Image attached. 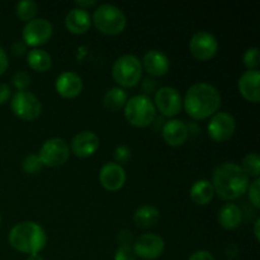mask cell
Here are the masks:
<instances>
[{
    "label": "cell",
    "mask_w": 260,
    "mask_h": 260,
    "mask_svg": "<svg viewBox=\"0 0 260 260\" xmlns=\"http://www.w3.org/2000/svg\"><path fill=\"white\" fill-rule=\"evenodd\" d=\"M215 194L225 201H234L248 190L250 179L236 162L226 161L218 165L212 175Z\"/></svg>",
    "instance_id": "6da1fadb"
},
{
    "label": "cell",
    "mask_w": 260,
    "mask_h": 260,
    "mask_svg": "<svg viewBox=\"0 0 260 260\" xmlns=\"http://www.w3.org/2000/svg\"><path fill=\"white\" fill-rule=\"evenodd\" d=\"M184 109L193 119H206L213 116L221 106V94L216 86L208 83H196L187 90Z\"/></svg>",
    "instance_id": "7a4b0ae2"
},
{
    "label": "cell",
    "mask_w": 260,
    "mask_h": 260,
    "mask_svg": "<svg viewBox=\"0 0 260 260\" xmlns=\"http://www.w3.org/2000/svg\"><path fill=\"white\" fill-rule=\"evenodd\" d=\"M8 239L13 249L28 255L40 254L47 244L46 231L40 223L33 221H24L13 226Z\"/></svg>",
    "instance_id": "3957f363"
},
{
    "label": "cell",
    "mask_w": 260,
    "mask_h": 260,
    "mask_svg": "<svg viewBox=\"0 0 260 260\" xmlns=\"http://www.w3.org/2000/svg\"><path fill=\"white\" fill-rule=\"evenodd\" d=\"M123 108L124 117L132 126L147 127L156 117L154 102L145 94H139L127 99Z\"/></svg>",
    "instance_id": "277c9868"
},
{
    "label": "cell",
    "mask_w": 260,
    "mask_h": 260,
    "mask_svg": "<svg viewBox=\"0 0 260 260\" xmlns=\"http://www.w3.org/2000/svg\"><path fill=\"white\" fill-rule=\"evenodd\" d=\"M99 32L104 35L114 36L121 33L126 28L127 18L126 14L113 4L98 5L93 14V20Z\"/></svg>",
    "instance_id": "5b68a950"
},
{
    "label": "cell",
    "mask_w": 260,
    "mask_h": 260,
    "mask_svg": "<svg viewBox=\"0 0 260 260\" xmlns=\"http://www.w3.org/2000/svg\"><path fill=\"white\" fill-rule=\"evenodd\" d=\"M113 79L124 88L137 85L142 76V63L135 55H123L117 58L112 68Z\"/></svg>",
    "instance_id": "8992f818"
},
{
    "label": "cell",
    "mask_w": 260,
    "mask_h": 260,
    "mask_svg": "<svg viewBox=\"0 0 260 260\" xmlns=\"http://www.w3.org/2000/svg\"><path fill=\"white\" fill-rule=\"evenodd\" d=\"M70 156V146L68 142L60 137H52L43 142L41 146L38 157L42 161L43 167H60L68 161Z\"/></svg>",
    "instance_id": "52a82bcc"
},
{
    "label": "cell",
    "mask_w": 260,
    "mask_h": 260,
    "mask_svg": "<svg viewBox=\"0 0 260 260\" xmlns=\"http://www.w3.org/2000/svg\"><path fill=\"white\" fill-rule=\"evenodd\" d=\"M10 108L15 116L24 121H35L42 113V104L40 99L27 90L17 91L12 96Z\"/></svg>",
    "instance_id": "ba28073f"
},
{
    "label": "cell",
    "mask_w": 260,
    "mask_h": 260,
    "mask_svg": "<svg viewBox=\"0 0 260 260\" xmlns=\"http://www.w3.org/2000/svg\"><path fill=\"white\" fill-rule=\"evenodd\" d=\"M52 24L45 18H35L25 23L23 28V42L27 46L37 48L38 46L45 45L52 36Z\"/></svg>",
    "instance_id": "9c48e42d"
},
{
    "label": "cell",
    "mask_w": 260,
    "mask_h": 260,
    "mask_svg": "<svg viewBox=\"0 0 260 260\" xmlns=\"http://www.w3.org/2000/svg\"><path fill=\"white\" fill-rule=\"evenodd\" d=\"M236 128V122L233 114L228 112H216L208 122V136L217 142H223L230 139Z\"/></svg>",
    "instance_id": "30bf717a"
},
{
    "label": "cell",
    "mask_w": 260,
    "mask_h": 260,
    "mask_svg": "<svg viewBox=\"0 0 260 260\" xmlns=\"http://www.w3.org/2000/svg\"><path fill=\"white\" fill-rule=\"evenodd\" d=\"M155 108L165 117H174L182 109L183 101L180 93L173 86H161L155 93Z\"/></svg>",
    "instance_id": "8fae6325"
},
{
    "label": "cell",
    "mask_w": 260,
    "mask_h": 260,
    "mask_svg": "<svg viewBox=\"0 0 260 260\" xmlns=\"http://www.w3.org/2000/svg\"><path fill=\"white\" fill-rule=\"evenodd\" d=\"M135 254L139 258L145 260H154L159 258L165 249V243L162 238L157 234L149 233L142 234L136 241H134Z\"/></svg>",
    "instance_id": "7c38bea8"
},
{
    "label": "cell",
    "mask_w": 260,
    "mask_h": 260,
    "mask_svg": "<svg viewBox=\"0 0 260 260\" xmlns=\"http://www.w3.org/2000/svg\"><path fill=\"white\" fill-rule=\"evenodd\" d=\"M192 55L200 61H207L217 53L218 42L212 33L207 30H200L194 33L189 42Z\"/></svg>",
    "instance_id": "4fadbf2b"
},
{
    "label": "cell",
    "mask_w": 260,
    "mask_h": 260,
    "mask_svg": "<svg viewBox=\"0 0 260 260\" xmlns=\"http://www.w3.org/2000/svg\"><path fill=\"white\" fill-rule=\"evenodd\" d=\"M126 172L117 162H106L99 170V182L109 192L119 190L126 183Z\"/></svg>",
    "instance_id": "5bb4252c"
},
{
    "label": "cell",
    "mask_w": 260,
    "mask_h": 260,
    "mask_svg": "<svg viewBox=\"0 0 260 260\" xmlns=\"http://www.w3.org/2000/svg\"><path fill=\"white\" fill-rule=\"evenodd\" d=\"M71 151L78 157H89L99 149V137L93 131H81L73 137Z\"/></svg>",
    "instance_id": "9a60e30c"
},
{
    "label": "cell",
    "mask_w": 260,
    "mask_h": 260,
    "mask_svg": "<svg viewBox=\"0 0 260 260\" xmlns=\"http://www.w3.org/2000/svg\"><path fill=\"white\" fill-rule=\"evenodd\" d=\"M83 80L73 71H63L57 76L55 88L63 98H75L83 90Z\"/></svg>",
    "instance_id": "2e32d148"
},
{
    "label": "cell",
    "mask_w": 260,
    "mask_h": 260,
    "mask_svg": "<svg viewBox=\"0 0 260 260\" xmlns=\"http://www.w3.org/2000/svg\"><path fill=\"white\" fill-rule=\"evenodd\" d=\"M260 73L259 70H248L239 78L238 88L241 95L249 102L259 103L260 101Z\"/></svg>",
    "instance_id": "e0dca14e"
},
{
    "label": "cell",
    "mask_w": 260,
    "mask_h": 260,
    "mask_svg": "<svg viewBox=\"0 0 260 260\" xmlns=\"http://www.w3.org/2000/svg\"><path fill=\"white\" fill-rule=\"evenodd\" d=\"M162 139L170 146H180L189 136L188 126L180 119H169L162 126Z\"/></svg>",
    "instance_id": "ac0fdd59"
},
{
    "label": "cell",
    "mask_w": 260,
    "mask_h": 260,
    "mask_svg": "<svg viewBox=\"0 0 260 260\" xmlns=\"http://www.w3.org/2000/svg\"><path fill=\"white\" fill-rule=\"evenodd\" d=\"M144 68L152 76H162L169 71V57L160 50L147 51L144 56Z\"/></svg>",
    "instance_id": "d6986e66"
},
{
    "label": "cell",
    "mask_w": 260,
    "mask_h": 260,
    "mask_svg": "<svg viewBox=\"0 0 260 260\" xmlns=\"http://www.w3.org/2000/svg\"><path fill=\"white\" fill-rule=\"evenodd\" d=\"M65 25L74 35H83L88 32L91 25V18L88 10L73 8L65 17Z\"/></svg>",
    "instance_id": "ffe728a7"
},
{
    "label": "cell",
    "mask_w": 260,
    "mask_h": 260,
    "mask_svg": "<svg viewBox=\"0 0 260 260\" xmlns=\"http://www.w3.org/2000/svg\"><path fill=\"white\" fill-rule=\"evenodd\" d=\"M243 220V213L239 206L235 203H225L220 208L217 215V221L221 228L225 230H234L238 228Z\"/></svg>",
    "instance_id": "44dd1931"
},
{
    "label": "cell",
    "mask_w": 260,
    "mask_h": 260,
    "mask_svg": "<svg viewBox=\"0 0 260 260\" xmlns=\"http://www.w3.org/2000/svg\"><path fill=\"white\" fill-rule=\"evenodd\" d=\"M189 194L196 205L206 206L213 200L215 190H213V185L210 180L200 179L193 183Z\"/></svg>",
    "instance_id": "7402d4cb"
},
{
    "label": "cell",
    "mask_w": 260,
    "mask_h": 260,
    "mask_svg": "<svg viewBox=\"0 0 260 260\" xmlns=\"http://www.w3.org/2000/svg\"><path fill=\"white\" fill-rule=\"evenodd\" d=\"M160 218V211L155 206L145 205L137 208L134 215V222L141 229L152 228L157 223Z\"/></svg>",
    "instance_id": "603a6c76"
},
{
    "label": "cell",
    "mask_w": 260,
    "mask_h": 260,
    "mask_svg": "<svg viewBox=\"0 0 260 260\" xmlns=\"http://www.w3.org/2000/svg\"><path fill=\"white\" fill-rule=\"evenodd\" d=\"M27 61L28 65L36 71L40 73H45V71L50 70L51 65H52V58L47 51L42 50V48H32L29 52L27 53Z\"/></svg>",
    "instance_id": "cb8c5ba5"
},
{
    "label": "cell",
    "mask_w": 260,
    "mask_h": 260,
    "mask_svg": "<svg viewBox=\"0 0 260 260\" xmlns=\"http://www.w3.org/2000/svg\"><path fill=\"white\" fill-rule=\"evenodd\" d=\"M127 99H128V96H127L126 90L123 88H119V86H114V88H111L106 91L103 96V104L107 109L116 112L123 108Z\"/></svg>",
    "instance_id": "d4e9b609"
},
{
    "label": "cell",
    "mask_w": 260,
    "mask_h": 260,
    "mask_svg": "<svg viewBox=\"0 0 260 260\" xmlns=\"http://www.w3.org/2000/svg\"><path fill=\"white\" fill-rule=\"evenodd\" d=\"M15 12H17V15L20 20H24L27 23L36 18L38 12V5L33 0H20L17 4Z\"/></svg>",
    "instance_id": "484cf974"
},
{
    "label": "cell",
    "mask_w": 260,
    "mask_h": 260,
    "mask_svg": "<svg viewBox=\"0 0 260 260\" xmlns=\"http://www.w3.org/2000/svg\"><path fill=\"white\" fill-rule=\"evenodd\" d=\"M241 169L244 170L249 178H259L260 174V159L256 152H250L243 159V164L240 165Z\"/></svg>",
    "instance_id": "4316f807"
},
{
    "label": "cell",
    "mask_w": 260,
    "mask_h": 260,
    "mask_svg": "<svg viewBox=\"0 0 260 260\" xmlns=\"http://www.w3.org/2000/svg\"><path fill=\"white\" fill-rule=\"evenodd\" d=\"M22 168L23 172L27 173V174H37L38 172L42 170L43 164L38 157V154H29L23 159Z\"/></svg>",
    "instance_id": "83f0119b"
},
{
    "label": "cell",
    "mask_w": 260,
    "mask_h": 260,
    "mask_svg": "<svg viewBox=\"0 0 260 260\" xmlns=\"http://www.w3.org/2000/svg\"><path fill=\"white\" fill-rule=\"evenodd\" d=\"M244 65L248 68V70H258L260 62V55L258 47H250L245 51L243 56Z\"/></svg>",
    "instance_id": "f1b7e54d"
},
{
    "label": "cell",
    "mask_w": 260,
    "mask_h": 260,
    "mask_svg": "<svg viewBox=\"0 0 260 260\" xmlns=\"http://www.w3.org/2000/svg\"><path fill=\"white\" fill-rule=\"evenodd\" d=\"M13 85L18 89V91L27 90L28 86L30 85V76L29 74L25 73V71L19 70L17 73H14L12 78Z\"/></svg>",
    "instance_id": "f546056e"
},
{
    "label": "cell",
    "mask_w": 260,
    "mask_h": 260,
    "mask_svg": "<svg viewBox=\"0 0 260 260\" xmlns=\"http://www.w3.org/2000/svg\"><path fill=\"white\" fill-rule=\"evenodd\" d=\"M131 156H132L131 149H129L128 146H126V145H119V146H117L116 149H114V152H113L114 162H117L118 165L128 162L129 160H131Z\"/></svg>",
    "instance_id": "4dcf8cb0"
},
{
    "label": "cell",
    "mask_w": 260,
    "mask_h": 260,
    "mask_svg": "<svg viewBox=\"0 0 260 260\" xmlns=\"http://www.w3.org/2000/svg\"><path fill=\"white\" fill-rule=\"evenodd\" d=\"M246 192H249V200H250V202L253 203L254 207L259 208L260 207V179L259 178L254 179L253 182L249 184L248 190H246Z\"/></svg>",
    "instance_id": "1f68e13d"
},
{
    "label": "cell",
    "mask_w": 260,
    "mask_h": 260,
    "mask_svg": "<svg viewBox=\"0 0 260 260\" xmlns=\"http://www.w3.org/2000/svg\"><path fill=\"white\" fill-rule=\"evenodd\" d=\"M137 256L135 254L134 248L128 245H119L114 253V260H136Z\"/></svg>",
    "instance_id": "d6a6232c"
},
{
    "label": "cell",
    "mask_w": 260,
    "mask_h": 260,
    "mask_svg": "<svg viewBox=\"0 0 260 260\" xmlns=\"http://www.w3.org/2000/svg\"><path fill=\"white\" fill-rule=\"evenodd\" d=\"M117 238H118V241L121 245L132 246V244H134V235H132V233L129 230H122Z\"/></svg>",
    "instance_id": "836d02e7"
},
{
    "label": "cell",
    "mask_w": 260,
    "mask_h": 260,
    "mask_svg": "<svg viewBox=\"0 0 260 260\" xmlns=\"http://www.w3.org/2000/svg\"><path fill=\"white\" fill-rule=\"evenodd\" d=\"M188 260H215L212 254L207 250H198L193 253Z\"/></svg>",
    "instance_id": "e575fe53"
},
{
    "label": "cell",
    "mask_w": 260,
    "mask_h": 260,
    "mask_svg": "<svg viewBox=\"0 0 260 260\" xmlns=\"http://www.w3.org/2000/svg\"><path fill=\"white\" fill-rule=\"evenodd\" d=\"M12 95V90H10V86L7 84L0 83V106L4 104L8 99Z\"/></svg>",
    "instance_id": "d590c367"
},
{
    "label": "cell",
    "mask_w": 260,
    "mask_h": 260,
    "mask_svg": "<svg viewBox=\"0 0 260 260\" xmlns=\"http://www.w3.org/2000/svg\"><path fill=\"white\" fill-rule=\"evenodd\" d=\"M8 66H9V58H8L7 52L0 47V75H3L7 71Z\"/></svg>",
    "instance_id": "8d00e7d4"
},
{
    "label": "cell",
    "mask_w": 260,
    "mask_h": 260,
    "mask_svg": "<svg viewBox=\"0 0 260 260\" xmlns=\"http://www.w3.org/2000/svg\"><path fill=\"white\" fill-rule=\"evenodd\" d=\"M12 52L14 56H22L25 53V43L24 42H19L17 41L15 43H13L12 46Z\"/></svg>",
    "instance_id": "74e56055"
},
{
    "label": "cell",
    "mask_w": 260,
    "mask_h": 260,
    "mask_svg": "<svg viewBox=\"0 0 260 260\" xmlns=\"http://www.w3.org/2000/svg\"><path fill=\"white\" fill-rule=\"evenodd\" d=\"M155 88H156V83H155L154 79H145L144 84H142V90L145 91V93H151V91L155 90Z\"/></svg>",
    "instance_id": "f35d334b"
},
{
    "label": "cell",
    "mask_w": 260,
    "mask_h": 260,
    "mask_svg": "<svg viewBox=\"0 0 260 260\" xmlns=\"http://www.w3.org/2000/svg\"><path fill=\"white\" fill-rule=\"evenodd\" d=\"M75 4H76V8H81V9L86 10V8L94 7V5L96 4V2L95 0H88V2H86V0H76Z\"/></svg>",
    "instance_id": "ab89813d"
},
{
    "label": "cell",
    "mask_w": 260,
    "mask_h": 260,
    "mask_svg": "<svg viewBox=\"0 0 260 260\" xmlns=\"http://www.w3.org/2000/svg\"><path fill=\"white\" fill-rule=\"evenodd\" d=\"M259 226H260V218H256L255 222H254V235H255L256 240H260V231H259Z\"/></svg>",
    "instance_id": "60d3db41"
},
{
    "label": "cell",
    "mask_w": 260,
    "mask_h": 260,
    "mask_svg": "<svg viewBox=\"0 0 260 260\" xmlns=\"http://www.w3.org/2000/svg\"><path fill=\"white\" fill-rule=\"evenodd\" d=\"M25 260H45V258L41 254H30V255L27 256Z\"/></svg>",
    "instance_id": "b9f144b4"
},
{
    "label": "cell",
    "mask_w": 260,
    "mask_h": 260,
    "mask_svg": "<svg viewBox=\"0 0 260 260\" xmlns=\"http://www.w3.org/2000/svg\"><path fill=\"white\" fill-rule=\"evenodd\" d=\"M0 225H2V217H0Z\"/></svg>",
    "instance_id": "7bdbcfd3"
}]
</instances>
